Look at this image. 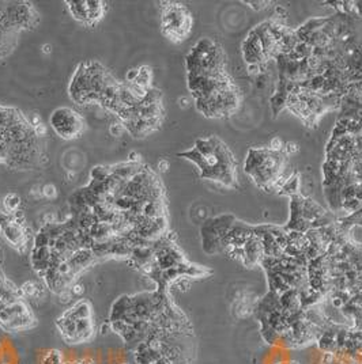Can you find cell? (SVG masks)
Here are the masks:
<instances>
[{
	"label": "cell",
	"mask_w": 362,
	"mask_h": 364,
	"mask_svg": "<svg viewBox=\"0 0 362 364\" xmlns=\"http://www.w3.org/2000/svg\"><path fill=\"white\" fill-rule=\"evenodd\" d=\"M192 26L188 10L181 4H170L164 8L162 14V30L166 37L173 41H181L187 37Z\"/></svg>",
	"instance_id": "1"
},
{
	"label": "cell",
	"mask_w": 362,
	"mask_h": 364,
	"mask_svg": "<svg viewBox=\"0 0 362 364\" xmlns=\"http://www.w3.org/2000/svg\"><path fill=\"white\" fill-rule=\"evenodd\" d=\"M49 124L62 139L79 138L83 131V120L70 107H57L49 116Z\"/></svg>",
	"instance_id": "2"
},
{
	"label": "cell",
	"mask_w": 362,
	"mask_h": 364,
	"mask_svg": "<svg viewBox=\"0 0 362 364\" xmlns=\"http://www.w3.org/2000/svg\"><path fill=\"white\" fill-rule=\"evenodd\" d=\"M6 10V18L8 23L15 29H27L34 25L33 19L37 18V14L34 13V8L27 3H17L13 6H8Z\"/></svg>",
	"instance_id": "3"
},
{
	"label": "cell",
	"mask_w": 362,
	"mask_h": 364,
	"mask_svg": "<svg viewBox=\"0 0 362 364\" xmlns=\"http://www.w3.org/2000/svg\"><path fill=\"white\" fill-rule=\"evenodd\" d=\"M280 307L286 310L289 314H297L302 310V303L299 298V292L296 288H290L279 295Z\"/></svg>",
	"instance_id": "4"
},
{
	"label": "cell",
	"mask_w": 362,
	"mask_h": 364,
	"mask_svg": "<svg viewBox=\"0 0 362 364\" xmlns=\"http://www.w3.org/2000/svg\"><path fill=\"white\" fill-rule=\"evenodd\" d=\"M64 317H68L71 320L78 321V320H85V318H91V307L86 301L78 302L74 307H71L70 310H67L64 313Z\"/></svg>",
	"instance_id": "5"
},
{
	"label": "cell",
	"mask_w": 362,
	"mask_h": 364,
	"mask_svg": "<svg viewBox=\"0 0 362 364\" xmlns=\"http://www.w3.org/2000/svg\"><path fill=\"white\" fill-rule=\"evenodd\" d=\"M68 4V10H70L71 15L83 23H87L89 20V8H87V1L81 0V1H67Z\"/></svg>",
	"instance_id": "6"
},
{
	"label": "cell",
	"mask_w": 362,
	"mask_h": 364,
	"mask_svg": "<svg viewBox=\"0 0 362 364\" xmlns=\"http://www.w3.org/2000/svg\"><path fill=\"white\" fill-rule=\"evenodd\" d=\"M87 8H89V20L87 25H94L97 20H100L105 11V6L102 1H87Z\"/></svg>",
	"instance_id": "7"
},
{
	"label": "cell",
	"mask_w": 362,
	"mask_h": 364,
	"mask_svg": "<svg viewBox=\"0 0 362 364\" xmlns=\"http://www.w3.org/2000/svg\"><path fill=\"white\" fill-rule=\"evenodd\" d=\"M150 82H151V69L147 65H143L139 68V75L133 84H138L143 88H150Z\"/></svg>",
	"instance_id": "8"
},
{
	"label": "cell",
	"mask_w": 362,
	"mask_h": 364,
	"mask_svg": "<svg viewBox=\"0 0 362 364\" xmlns=\"http://www.w3.org/2000/svg\"><path fill=\"white\" fill-rule=\"evenodd\" d=\"M19 205H21V197L15 193H10L4 197L3 200V207L7 212H15L18 211Z\"/></svg>",
	"instance_id": "9"
},
{
	"label": "cell",
	"mask_w": 362,
	"mask_h": 364,
	"mask_svg": "<svg viewBox=\"0 0 362 364\" xmlns=\"http://www.w3.org/2000/svg\"><path fill=\"white\" fill-rule=\"evenodd\" d=\"M286 97H287L286 93H275V95L271 98V106L275 116L286 107Z\"/></svg>",
	"instance_id": "10"
},
{
	"label": "cell",
	"mask_w": 362,
	"mask_h": 364,
	"mask_svg": "<svg viewBox=\"0 0 362 364\" xmlns=\"http://www.w3.org/2000/svg\"><path fill=\"white\" fill-rule=\"evenodd\" d=\"M280 190H285L282 192L283 195H289V196H294L298 193V176L292 177L289 181L286 182V185Z\"/></svg>",
	"instance_id": "11"
},
{
	"label": "cell",
	"mask_w": 362,
	"mask_h": 364,
	"mask_svg": "<svg viewBox=\"0 0 362 364\" xmlns=\"http://www.w3.org/2000/svg\"><path fill=\"white\" fill-rule=\"evenodd\" d=\"M41 195L44 196L45 199L48 200H52V199H56L57 196V189L53 183H46L41 188Z\"/></svg>",
	"instance_id": "12"
},
{
	"label": "cell",
	"mask_w": 362,
	"mask_h": 364,
	"mask_svg": "<svg viewBox=\"0 0 362 364\" xmlns=\"http://www.w3.org/2000/svg\"><path fill=\"white\" fill-rule=\"evenodd\" d=\"M51 237L44 231H40L34 238V247H44V246L49 245Z\"/></svg>",
	"instance_id": "13"
},
{
	"label": "cell",
	"mask_w": 362,
	"mask_h": 364,
	"mask_svg": "<svg viewBox=\"0 0 362 364\" xmlns=\"http://www.w3.org/2000/svg\"><path fill=\"white\" fill-rule=\"evenodd\" d=\"M124 131H126V128L123 125V122H113V124L110 125V128H109V132H110V135L114 136V138H120Z\"/></svg>",
	"instance_id": "14"
},
{
	"label": "cell",
	"mask_w": 362,
	"mask_h": 364,
	"mask_svg": "<svg viewBox=\"0 0 362 364\" xmlns=\"http://www.w3.org/2000/svg\"><path fill=\"white\" fill-rule=\"evenodd\" d=\"M298 150V145L296 144V143H292V142H289V143H286L283 144V152H285L286 155H292L294 152H297Z\"/></svg>",
	"instance_id": "15"
},
{
	"label": "cell",
	"mask_w": 362,
	"mask_h": 364,
	"mask_svg": "<svg viewBox=\"0 0 362 364\" xmlns=\"http://www.w3.org/2000/svg\"><path fill=\"white\" fill-rule=\"evenodd\" d=\"M138 75H139V68L129 69L127 72V75H126V81H127L128 83H133L136 81Z\"/></svg>",
	"instance_id": "16"
},
{
	"label": "cell",
	"mask_w": 362,
	"mask_h": 364,
	"mask_svg": "<svg viewBox=\"0 0 362 364\" xmlns=\"http://www.w3.org/2000/svg\"><path fill=\"white\" fill-rule=\"evenodd\" d=\"M71 294L74 296H81L85 292V288H83V285L82 284H79V283H76V284H72L71 285Z\"/></svg>",
	"instance_id": "17"
},
{
	"label": "cell",
	"mask_w": 362,
	"mask_h": 364,
	"mask_svg": "<svg viewBox=\"0 0 362 364\" xmlns=\"http://www.w3.org/2000/svg\"><path fill=\"white\" fill-rule=\"evenodd\" d=\"M270 150H273V151H282L283 150V142L280 140L279 138H275L271 140V144H270Z\"/></svg>",
	"instance_id": "18"
},
{
	"label": "cell",
	"mask_w": 362,
	"mask_h": 364,
	"mask_svg": "<svg viewBox=\"0 0 362 364\" xmlns=\"http://www.w3.org/2000/svg\"><path fill=\"white\" fill-rule=\"evenodd\" d=\"M33 131H34L37 138H41V136H45V135H46V126L41 122V124H38L37 126H34Z\"/></svg>",
	"instance_id": "19"
},
{
	"label": "cell",
	"mask_w": 362,
	"mask_h": 364,
	"mask_svg": "<svg viewBox=\"0 0 362 364\" xmlns=\"http://www.w3.org/2000/svg\"><path fill=\"white\" fill-rule=\"evenodd\" d=\"M128 161H129V163L138 164V162H139V155H138V152H135V151L129 152V155H128Z\"/></svg>",
	"instance_id": "20"
},
{
	"label": "cell",
	"mask_w": 362,
	"mask_h": 364,
	"mask_svg": "<svg viewBox=\"0 0 362 364\" xmlns=\"http://www.w3.org/2000/svg\"><path fill=\"white\" fill-rule=\"evenodd\" d=\"M112 330V325H110V321H106L101 325V334H108L109 332Z\"/></svg>",
	"instance_id": "21"
},
{
	"label": "cell",
	"mask_w": 362,
	"mask_h": 364,
	"mask_svg": "<svg viewBox=\"0 0 362 364\" xmlns=\"http://www.w3.org/2000/svg\"><path fill=\"white\" fill-rule=\"evenodd\" d=\"M158 169L161 170V171H166V170L169 169V162H168L166 159H162V161H159Z\"/></svg>",
	"instance_id": "22"
},
{
	"label": "cell",
	"mask_w": 362,
	"mask_h": 364,
	"mask_svg": "<svg viewBox=\"0 0 362 364\" xmlns=\"http://www.w3.org/2000/svg\"><path fill=\"white\" fill-rule=\"evenodd\" d=\"M41 49H43V52H44V53H51L52 46L49 44H45L44 46H41Z\"/></svg>",
	"instance_id": "23"
},
{
	"label": "cell",
	"mask_w": 362,
	"mask_h": 364,
	"mask_svg": "<svg viewBox=\"0 0 362 364\" xmlns=\"http://www.w3.org/2000/svg\"><path fill=\"white\" fill-rule=\"evenodd\" d=\"M180 105H181V107H187V105H188V101L185 100V98H181V100H180Z\"/></svg>",
	"instance_id": "24"
}]
</instances>
